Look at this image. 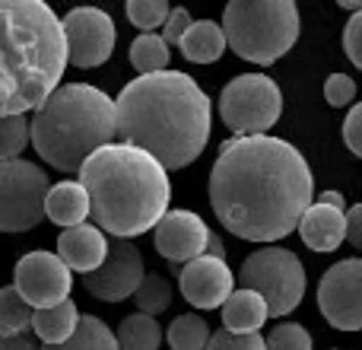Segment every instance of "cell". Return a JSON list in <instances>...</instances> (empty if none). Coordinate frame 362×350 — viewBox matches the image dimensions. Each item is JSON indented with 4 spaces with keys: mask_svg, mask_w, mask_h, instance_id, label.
Instances as JSON below:
<instances>
[{
    "mask_svg": "<svg viewBox=\"0 0 362 350\" xmlns=\"http://www.w3.org/2000/svg\"><path fill=\"white\" fill-rule=\"evenodd\" d=\"M312 188L305 157L270 134L226 140L210 169L213 213L248 242H276L299 230L312 207Z\"/></svg>",
    "mask_w": 362,
    "mask_h": 350,
    "instance_id": "1",
    "label": "cell"
},
{
    "mask_svg": "<svg viewBox=\"0 0 362 350\" xmlns=\"http://www.w3.org/2000/svg\"><path fill=\"white\" fill-rule=\"evenodd\" d=\"M115 112L121 144L150 153L165 172L191 166L210 140V96L181 70L131 80L115 99Z\"/></svg>",
    "mask_w": 362,
    "mask_h": 350,
    "instance_id": "2",
    "label": "cell"
},
{
    "mask_svg": "<svg viewBox=\"0 0 362 350\" xmlns=\"http://www.w3.org/2000/svg\"><path fill=\"white\" fill-rule=\"evenodd\" d=\"M67 61V38L48 4L0 0V115L38 112Z\"/></svg>",
    "mask_w": 362,
    "mask_h": 350,
    "instance_id": "3",
    "label": "cell"
},
{
    "mask_svg": "<svg viewBox=\"0 0 362 350\" xmlns=\"http://www.w3.org/2000/svg\"><path fill=\"white\" fill-rule=\"evenodd\" d=\"M80 185L89 194L95 223L115 239L150 232L169 213V172L127 144H108L83 163Z\"/></svg>",
    "mask_w": 362,
    "mask_h": 350,
    "instance_id": "4",
    "label": "cell"
},
{
    "mask_svg": "<svg viewBox=\"0 0 362 350\" xmlns=\"http://www.w3.org/2000/svg\"><path fill=\"white\" fill-rule=\"evenodd\" d=\"M118 137L115 99L89 83H67L32 118V147L48 166L80 172L93 153Z\"/></svg>",
    "mask_w": 362,
    "mask_h": 350,
    "instance_id": "5",
    "label": "cell"
},
{
    "mask_svg": "<svg viewBox=\"0 0 362 350\" xmlns=\"http://www.w3.org/2000/svg\"><path fill=\"white\" fill-rule=\"evenodd\" d=\"M299 6L293 0H235L223 10L226 45L251 64L280 61L299 38Z\"/></svg>",
    "mask_w": 362,
    "mask_h": 350,
    "instance_id": "6",
    "label": "cell"
},
{
    "mask_svg": "<svg viewBox=\"0 0 362 350\" xmlns=\"http://www.w3.org/2000/svg\"><path fill=\"white\" fill-rule=\"evenodd\" d=\"M238 283L242 290H255L257 296H264L270 315H289L305 296V268L296 252L267 245L245 258L238 268Z\"/></svg>",
    "mask_w": 362,
    "mask_h": 350,
    "instance_id": "7",
    "label": "cell"
},
{
    "mask_svg": "<svg viewBox=\"0 0 362 350\" xmlns=\"http://www.w3.org/2000/svg\"><path fill=\"white\" fill-rule=\"evenodd\" d=\"M219 115L235 137H257L283 115V93L267 74H238L219 93Z\"/></svg>",
    "mask_w": 362,
    "mask_h": 350,
    "instance_id": "8",
    "label": "cell"
},
{
    "mask_svg": "<svg viewBox=\"0 0 362 350\" xmlns=\"http://www.w3.org/2000/svg\"><path fill=\"white\" fill-rule=\"evenodd\" d=\"M48 175L29 159L0 163V232H25L42 223Z\"/></svg>",
    "mask_w": 362,
    "mask_h": 350,
    "instance_id": "9",
    "label": "cell"
},
{
    "mask_svg": "<svg viewBox=\"0 0 362 350\" xmlns=\"http://www.w3.org/2000/svg\"><path fill=\"white\" fill-rule=\"evenodd\" d=\"M318 309L337 332H362V258H344L325 271Z\"/></svg>",
    "mask_w": 362,
    "mask_h": 350,
    "instance_id": "10",
    "label": "cell"
},
{
    "mask_svg": "<svg viewBox=\"0 0 362 350\" xmlns=\"http://www.w3.org/2000/svg\"><path fill=\"white\" fill-rule=\"evenodd\" d=\"M13 287L19 290L32 309H48L57 303L70 300V287H74V274L70 268L51 252H29L16 261L13 271Z\"/></svg>",
    "mask_w": 362,
    "mask_h": 350,
    "instance_id": "11",
    "label": "cell"
},
{
    "mask_svg": "<svg viewBox=\"0 0 362 350\" xmlns=\"http://www.w3.org/2000/svg\"><path fill=\"white\" fill-rule=\"evenodd\" d=\"M64 38H67V57L74 67H99L112 57L115 48V23L99 6H74L61 19Z\"/></svg>",
    "mask_w": 362,
    "mask_h": 350,
    "instance_id": "12",
    "label": "cell"
},
{
    "mask_svg": "<svg viewBox=\"0 0 362 350\" xmlns=\"http://www.w3.org/2000/svg\"><path fill=\"white\" fill-rule=\"evenodd\" d=\"M144 277H146V271H144V258H140L137 245H131L127 239H115V242H108L105 264L83 277V283H86V290L95 300L121 303L124 296L137 293Z\"/></svg>",
    "mask_w": 362,
    "mask_h": 350,
    "instance_id": "13",
    "label": "cell"
},
{
    "mask_svg": "<svg viewBox=\"0 0 362 350\" xmlns=\"http://www.w3.org/2000/svg\"><path fill=\"white\" fill-rule=\"evenodd\" d=\"M178 287L194 309H223L226 300L235 293V277L223 258L200 255L181 268Z\"/></svg>",
    "mask_w": 362,
    "mask_h": 350,
    "instance_id": "14",
    "label": "cell"
},
{
    "mask_svg": "<svg viewBox=\"0 0 362 350\" xmlns=\"http://www.w3.org/2000/svg\"><path fill=\"white\" fill-rule=\"evenodd\" d=\"M210 230L194 210H169L156 226V252L169 264H187L206 255Z\"/></svg>",
    "mask_w": 362,
    "mask_h": 350,
    "instance_id": "15",
    "label": "cell"
},
{
    "mask_svg": "<svg viewBox=\"0 0 362 350\" xmlns=\"http://www.w3.org/2000/svg\"><path fill=\"white\" fill-rule=\"evenodd\" d=\"M57 258L67 264L70 271H80L83 277L99 271L108 258V242L99 232V226H70L57 236Z\"/></svg>",
    "mask_w": 362,
    "mask_h": 350,
    "instance_id": "16",
    "label": "cell"
},
{
    "mask_svg": "<svg viewBox=\"0 0 362 350\" xmlns=\"http://www.w3.org/2000/svg\"><path fill=\"white\" fill-rule=\"evenodd\" d=\"M302 242L312 252H334L346 239V213L327 204H312L299 223Z\"/></svg>",
    "mask_w": 362,
    "mask_h": 350,
    "instance_id": "17",
    "label": "cell"
},
{
    "mask_svg": "<svg viewBox=\"0 0 362 350\" xmlns=\"http://www.w3.org/2000/svg\"><path fill=\"white\" fill-rule=\"evenodd\" d=\"M45 213H48V220H54L57 226H64V230L83 226L86 217L93 213L86 188H83L80 181H57V185H51L48 198H45Z\"/></svg>",
    "mask_w": 362,
    "mask_h": 350,
    "instance_id": "18",
    "label": "cell"
},
{
    "mask_svg": "<svg viewBox=\"0 0 362 350\" xmlns=\"http://www.w3.org/2000/svg\"><path fill=\"white\" fill-rule=\"evenodd\" d=\"M267 319H270V309H267V303H264V296H257L255 290H235L223 306V328L226 332L257 334Z\"/></svg>",
    "mask_w": 362,
    "mask_h": 350,
    "instance_id": "19",
    "label": "cell"
},
{
    "mask_svg": "<svg viewBox=\"0 0 362 350\" xmlns=\"http://www.w3.org/2000/svg\"><path fill=\"white\" fill-rule=\"evenodd\" d=\"M80 319L83 315L76 312V303L64 300V303H57V306L35 309V315H32V332L45 341V347H57L74 338L76 328H80Z\"/></svg>",
    "mask_w": 362,
    "mask_h": 350,
    "instance_id": "20",
    "label": "cell"
},
{
    "mask_svg": "<svg viewBox=\"0 0 362 350\" xmlns=\"http://www.w3.org/2000/svg\"><path fill=\"white\" fill-rule=\"evenodd\" d=\"M178 48L187 61L213 64V61H219V55L226 51V32H223V26L213 23V19H197V23H191V29L185 32Z\"/></svg>",
    "mask_w": 362,
    "mask_h": 350,
    "instance_id": "21",
    "label": "cell"
},
{
    "mask_svg": "<svg viewBox=\"0 0 362 350\" xmlns=\"http://www.w3.org/2000/svg\"><path fill=\"white\" fill-rule=\"evenodd\" d=\"M131 64L140 77L169 70V45H165V38L156 35V32H144V35H137L134 45H131Z\"/></svg>",
    "mask_w": 362,
    "mask_h": 350,
    "instance_id": "22",
    "label": "cell"
},
{
    "mask_svg": "<svg viewBox=\"0 0 362 350\" xmlns=\"http://www.w3.org/2000/svg\"><path fill=\"white\" fill-rule=\"evenodd\" d=\"M159 344H163V328L156 325L153 315L134 312L121 322V328H118L121 350H159Z\"/></svg>",
    "mask_w": 362,
    "mask_h": 350,
    "instance_id": "23",
    "label": "cell"
},
{
    "mask_svg": "<svg viewBox=\"0 0 362 350\" xmlns=\"http://www.w3.org/2000/svg\"><path fill=\"white\" fill-rule=\"evenodd\" d=\"M42 350H121L118 347V334H112V328L105 325L95 315H83L76 334L67 341V344L57 347H42Z\"/></svg>",
    "mask_w": 362,
    "mask_h": 350,
    "instance_id": "24",
    "label": "cell"
},
{
    "mask_svg": "<svg viewBox=\"0 0 362 350\" xmlns=\"http://www.w3.org/2000/svg\"><path fill=\"white\" fill-rule=\"evenodd\" d=\"M210 338H213L210 325L204 322V315H194V312L178 315L169 325V332H165V341H169L172 350H206Z\"/></svg>",
    "mask_w": 362,
    "mask_h": 350,
    "instance_id": "25",
    "label": "cell"
},
{
    "mask_svg": "<svg viewBox=\"0 0 362 350\" xmlns=\"http://www.w3.org/2000/svg\"><path fill=\"white\" fill-rule=\"evenodd\" d=\"M32 306L19 296L16 287H0V334L4 338H16L32 328Z\"/></svg>",
    "mask_w": 362,
    "mask_h": 350,
    "instance_id": "26",
    "label": "cell"
},
{
    "mask_svg": "<svg viewBox=\"0 0 362 350\" xmlns=\"http://www.w3.org/2000/svg\"><path fill=\"white\" fill-rule=\"evenodd\" d=\"M32 140V121L25 115H0V163L19 159Z\"/></svg>",
    "mask_w": 362,
    "mask_h": 350,
    "instance_id": "27",
    "label": "cell"
},
{
    "mask_svg": "<svg viewBox=\"0 0 362 350\" xmlns=\"http://www.w3.org/2000/svg\"><path fill=\"white\" fill-rule=\"evenodd\" d=\"M134 300H137L140 312L156 319V315L165 312V309H169V303H172V283L165 281L163 274H146L144 283L137 287V293H134Z\"/></svg>",
    "mask_w": 362,
    "mask_h": 350,
    "instance_id": "28",
    "label": "cell"
},
{
    "mask_svg": "<svg viewBox=\"0 0 362 350\" xmlns=\"http://www.w3.org/2000/svg\"><path fill=\"white\" fill-rule=\"evenodd\" d=\"M172 6L165 4V0H131L127 4V19H131L137 29H159V26H165V19H169Z\"/></svg>",
    "mask_w": 362,
    "mask_h": 350,
    "instance_id": "29",
    "label": "cell"
},
{
    "mask_svg": "<svg viewBox=\"0 0 362 350\" xmlns=\"http://www.w3.org/2000/svg\"><path fill=\"white\" fill-rule=\"evenodd\" d=\"M267 350H312V334L296 322H286L267 334Z\"/></svg>",
    "mask_w": 362,
    "mask_h": 350,
    "instance_id": "30",
    "label": "cell"
},
{
    "mask_svg": "<svg viewBox=\"0 0 362 350\" xmlns=\"http://www.w3.org/2000/svg\"><path fill=\"white\" fill-rule=\"evenodd\" d=\"M206 350H267V341L261 334H235L219 328V332H213Z\"/></svg>",
    "mask_w": 362,
    "mask_h": 350,
    "instance_id": "31",
    "label": "cell"
},
{
    "mask_svg": "<svg viewBox=\"0 0 362 350\" xmlns=\"http://www.w3.org/2000/svg\"><path fill=\"white\" fill-rule=\"evenodd\" d=\"M325 99H327V106H334V108L350 106V102L356 99V80L346 74H331L325 80Z\"/></svg>",
    "mask_w": 362,
    "mask_h": 350,
    "instance_id": "32",
    "label": "cell"
},
{
    "mask_svg": "<svg viewBox=\"0 0 362 350\" xmlns=\"http://www.w3.org/2000/svg\"><path fill=\"white\" fill-rule=\"evenodd\" d=\"M344 51L353 64L362 70V10L353 13L346 19V29H344Z\"/></svg>",
    "mask_w": 362,
    "mask_h": 350,
    "instance_id": "33",
    "label": "cell"
},
{
    "mask_svg": "<svg viewBox=\"0 0 362 350\" xmlns=\"http://www.w3.org/2000/svg\"><path fill=\"white\" fill-rule=\"evenodd\" d=\"M191 13L185 10V6H175V10L169 13V19H165V26H163V38H165V45H181V38H185V32L191 29Z\"/></svg>",
    "mask_w": 362,
    "mask_h": 350,
    "instance_id": "34",
    "label": "cell"
},
{
    "mask_svg": "<svg viewBox=\"0 0 362 350\" xmlns=\"http://www.w3.org/2000/svg\"><path fill=\"white\" fill-rule=\"evenodd\" d=\"M344 144L350 147L353 157L362 159V102L350 108V115L344 121Z\"/></svg>",
    "mask_w": 362,
    "mask_h": 350,
    "instance_id": "35",
    "label": "cell"
},
{
    "mask_svg": "<svg viewBox=\"0 0 362 350\" xmlns=\"http://www.w3.org/2000/svg\"><path fill=\"white\" fill-rule=\"evenodd\" d=\"M346 242L362 249V204L346 210Z\"/></svg>",
    "mask_w": 362,
    "mask_h": 350,
    "instance_id": "36",
    "label": "cell"
},
{
    "mask_svg": "<svg viewBox=\"0 0 362 350\" xmlns=\"http://www.w3.org/2000/svg\"><path fill=\"white\" fill-rule=\"evenodd\" d=\"M0 350H38L29 334H16V338H4L0 334Z\"/></svg>",
    "mask_w": 362,
    "mask_h": 350,
    "instance_id": "37",
    "label": "cell"
},
{
    "mask_svg": "<svg viewBox=\"0 0 362 350\" xmlns=\"http://www.w3.org/2000/svg\"><path fill=\"white\" fill-rule=\"evenodd\" d=\"M321 204H327V207H337V210H344V207H346V201H344V194H340V191H325V194H321Z\"/></svg>",
    "mask_w": 362,
    "mask_h": 350,
    "instance_id": "38",
    "label": "cell"
},
{
    "mask_svg": "<svg viewBox=\"0 0 362 350\" xmlns=\"http://www.w3.org/2000/svg\"><path fill=\"white\" fill-rule=\"evenodd\" d=\"M206 255H213V258H223L226 261V252H223V242H219L216 236L210 232V245H206Z\"/></svg>",
    "mask_w": 362,
    "mask_h": 350,
    "instance_id": "39",
    "label": "cell"
},
{
    "mask_svg": "<svg viewBox=\"0 0 362 350\" xmlns=\"http://www.w3.org/2000/svg\"><path fill=\"white\" fill-rule=\"evenodd\" d=\"M340 6H344V10H350V13H359L362 10V0H340Z\"/></svg>",
    "mask_w": 362,
    "mask_h": 350,
    "instance_id": "40",
    "label": "cell"
},
{
    "mask_svg": "<svg viewBox=\"0 0 362 350\" xmlns=\"http://www.w3.org/2000/svg\"><path fill=\"white\" fill-rule=\"evenodd\" d=\"M331 350H334V347H331Z\"/></svg>",
    "mask_w": 362,
    "mask_h": 350,
    "instance_id": "41",
    "label": "cell"
}]
</instances>
